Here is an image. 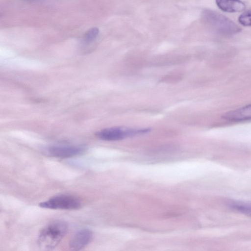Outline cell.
Here are the masks:
<instances>
[{"mask_svg": "<svg viewBox=\"0 0 251 251\" xmlns=\"http://www.w3.org/2000/svg\"><path fill=\"white\" fill-rule=\"evenodd\" d=\"M67 224L61 221L51 222L40 231L38 238V244L43 250L54 248L66 234Z\"/></svg>", "mask_w": 251, "mask_h": 251, "instance_id": "obj_1", "label": "cell"}, {"mask_svg": "<svg viewBox=\"0 0 251 251\" xmlns=\"http://www.w3.org/2000/svg\"><path fill=\"white\" fill-rule=\"evenodd\" d=\"M80 201L72 196L62 195L53 197L39 204L41 207L51 209L75 210L81 207Z\"/></svg>", "mask_w": 251, "mask_h": 251, "instance_id": "obj_4", "label": "cell"}, {"mask_svg": "<svg viewBox=\"0 0 251 251\" xmlns=\"http://www.w3.org/2000/svg\"><path fill=\"white\" fill-rule=\"evenodd\" d=\"M203 18L208 26L216 33L223 35H232L239 32L241 28L228 18L216 11L206 10Z\"/></svg>", "mask_w": 251, "mask_h": 251, "instance_id": "obj_2", "label": "cell"}, {"mask_svg": "<svg viewBox=\"0 0 251 251\" xmlns=\"http://www.w3.org/2000/svg\"><path fill=\"white\" fill-rule=\"evenodd\" d=\"M86 149L82 146L56 145L49 147L47 152L50 156L59 158H68L81 154Z\"/></svg>", "mask_w": 251, "mask_h": 251, "instance_id": "obj_5", "label": "cell"}, {"mask_svg": "<svg viewBox=\"0 0 251 251\" xmlns=\"http://www.w3.org/2000/svg\"><path fill=\"white\" fill-rule=\"evenodd\" d=\"M99 29L97 27H93L88 30L84 35V41L85 43L93 42L98 36Z\"/></svg>", "mask_w": 251, "mask_h": 251, "instance_id": "obj_10", "label": "cell"}, {"mask_svg": "<svg viewBox=\"0 0 251 251\" xmlns=\"http://www.w3.org/2000/svg\"><path fill=\"white\" fill-rule=\"evenodd\" d=\"M228 204L232 208L246 214L251 215V202L230 201Z\"/></svg>", "mask_w": 251, "mask_h": 251, "instance_id": "obj_9", "label": "cell"}, {"mask_svg": "<svg viewBox=\"0 0 251 251\" xmlns=\"http://www.w3.org/2000/svg\"><path fill=\"white\" fill-rule=\"evenodd\" d=\"M239 22L245 26H251V10L243 13L238 18Z\"/></svg>", "mask_w": 251, "mask_h": 251, "instance_id": "obj_11", "label": "cell"}, {"mask_svg": "<svg viewBox=\"0 0 251 251\" xmlns=\"http://www.w3.org/2000/svg\"><path fill=\"white\" fill-rule=\"evenodd\" d=\"M150 128H127L112 127L101 129L96 133V136L102 140L113 141L134 137L149 132Z\"/></svg>", "mask_w": 251, "mask_h": 251, "instance_id": "obj_3", "label": "cell"}, {"mask_svg": "<svg viewBox=\"0 0 251 251\" xmlns=\"http://www.w3.org/2000/svg\"><path fill=\"white\" fill-rule=\"evenodd\" d=\"M216 3L221 10L228 13L241 12L246 7L241 0H216Z\"/></svg>", "mask_w": 251, "mask_h": 251, "instance_id": "obj_8", "label": "cell"}, {"mask_svg": "<svg viewBox=\"0 0 251 251\" xmlns=\"http://www.w3.org/2000/svg\"><path fill=\"white\" fill-rule=\"evenodd\" d=\"M93 234L91 230L83 229L77 231L71 238L69 246L73 250H79L85 247L91 240Z\"/></svg>", "mask_w": 251, "mask_h": 251, "instance_id": "obj_6", "label": "cell"}, {"mask_svg": "<svg viewBox=\"0 0 251 251\" xmlns=\"http://www.w3.org/2000/svg\"><path fill=\"white\" fill-rule=\"evenodd\" d=\"M223 119L230 122H240L251 119V104L228 111Z\"/></svg>", "mask_w": 251, "mask_h": 251, "instance_id": "obj_7", "label": "cell"}]
</instances>
